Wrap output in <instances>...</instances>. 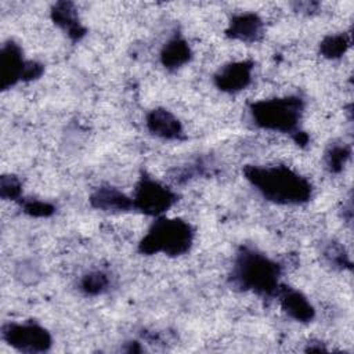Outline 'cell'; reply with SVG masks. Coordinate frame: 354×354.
<instances>
[{
	"label": "cell",
	"instance_id": "cell-1",
	"mask_svg": "<svg viewBox=\"0 0 354 354\" xmlns=\"http://www.w3.org/2000/svg\"><path fill=\"white\" fill-rule=\"evenodd\" d=\"M246 180L268 201L279 205H299L311 198L313 187L307 178L288 166H246Z\"/></svg>",
	"mask_w": 354,
	"mask_h": 354
},
{
	"label": "cell",
	"instance_id": "cell-2",
	"mask_svg": "<svg viewBox=\"0 0 354 354\" xmlns=\"http://www.w3.org/2000/svg\"><path fill=\"white\" fill-rule=\"evenodd\" d=\"M281 267L252 249H241L232 267V282L245 290L263 296H275L279 288Z\"/></svg>",
	"mask_w": 354,
	"mask_h": 354
},
{
	"label": "cell",
	"instance_id": "cell-3",
	"mask_svg": "<svg viewBox=\"0 0 354 354\" xmlns=\"http://www.w3.org/2000/svg\"><path fill=\"white\" fill-rule=\"evenodd\" d=\"M194 241L192 227L181 218L159 217L140 242V252L145 254L165 253L180 256L188 252Z\"/></svg>",
	"mask_w": 354,
	"mask_h": 354
},
{
	"label": "cell",
	"instance_id": "cell-4",
	"mask_svg": "<svg viewBox=\"0 0 354 354\" xmlns=\"http://www.w3.org/2000/svg\"><path fill=\"white\" fill-rule=\"evenodd\" d=\"M303 109L304 104L299 97L263 100L250 105L252 118L259 127L279 133H296Z\"/></svg>",
	"mask_w": 354,
	"mask_h": 354
},
{
	"label": "cell",
	"instance_id": "cell-5",
	"mask_svg": "<svg viewBox=\"0 0 354 354\" xmlns=\"http://www.w3.org/2000/svg\"><path fill=\"white\" fill-rule=\"evenodd\" d=\"M1 337L22 353H44L51 347L50 333L35 322H8L1 328Z\"/></svg>",
	"mask_w": 354,
	"mask_h": 354
},
{
	"label": "cell",
	"instance_id": "cell-6",
	"mask_svg": "<svg viewBox=\"0 0 354 354\" xmlns=\"http://www.w3.org/2000/svg\"><path fill=\"white\" fill-rule=\"evenodd\" d=\"M176 201L177 195L170 188L149 177L140 180L133 195L134 209L148 216H160L170 209Z\"/></svg>",
	"mask_w": 354,
	"mask_h": 354
},
{
	"label": "cell",
	"instance_id": "cell-7",
	"mask_svg": "<svg viewBox=\"0 0 354 354\" xmlns=\"http://www.w3.org/2000/svg\"><path fill=\"white\" fill-rule=\"evenodd\" d=\"M25 64L22 50L17 43L10 40L3 44L0 51V86L3 90L22 80Z\"/></svg>",
	"mask_w": 354,
	"mask_h": 354
},
{
	"label": "cell",
	"instance_id": "cell-8",
	"mask_svg": "<svg viewBox=\"0 0 354 354\" xmlns=\"http://www.w3.org/2000/svg\"><path fill=\"white\" fill-rule=\"evenodd\" d=\"M253 62L238 61L223 66L214 75V84L227 93H236L243 90L252 80Z\"/></svg>",
	"mask_w": 354,
	"mask_h": 354
},
{
	"label": "cell",
	"instance_id": "cell-9",
	"mask_svg": "<svg viewBox=\"0 0 354 354\" xmlns=\"http://www.w3.org/2000/svg\"><path fill=\"white\" fill-rule=\"evenodd\" d=\"M275 296L279 299L282 310L290 318L300 322H310L314 318V307L301 292L285 285H279Z\"/></svg>",
	"mask_w": 354,
	"mask_h": 354
},
{
	"label": "cell",
	"instance_id": "cell-10",
	"mask_svg": "<svg viewBox=\"0 0 354 354\" xmlns=\"http://www.w3.org/2000/svg\"><path fill=\"white\" fill-rule=\"evenodd\" d=\"M148 130L165 140H180L183 137V126L180 120L167 109H152L147 116Z\"/></svg>",
	"mask_w": 354,
	"mask_h": 354
},
{
	"label": "cell",
	"instance_id": "cell-11",
	"mask_svg": "<svg viewBox=\"0 0 354 354\" xmlns=\"http://www.w3.org/2000/svg\"><path fill=\"white\" fill-rule=\"evenodd\" d=\"M263 33V21L253 12L236 14L231 18L227 35L241 41H256Z\"/></svg>",
	"mask_w": 354,
	"mask_h": 354
},
{
	"label": "cell",
	"instance_id": "cell-12",
	"mask_svg": "<svg viewBox=\"0 0 354 354\" xmlns=\"http://www.w3.org/2000/svg\"><path fill=\"white\" fill-rule=\"evenodd\" d=\"M90 202L95 209L105 212H126L134 209L133 198H129L113 187H101L95 189L90 196Z\"/></svg>",
	"mask_w": 354,
	"mask_h": 354
},
{
	"label": "cell",
	"instance_id": "cell-13",
	"mask_svg": "<svg viewBox=\"0 0 354 354\" xmlns=\"http://www.w3.org/2000/svg\"><path fill=\"white\" fill-rule=\"evenodd\" d=\"M51 18L72 40H79L86 33V28L80 24L75 6L69 1L55 3L51 10Z\"/></svg>",
	"mask_w": 354,
	"mask_h": 354
},
{
	"label": "cell",
	"instance_id": "cell-14",
	"mask_svg": "<svg viewBox=\"0 0 354 354\" xmlns=\"http://www.w3.org/2000/svg\"><path fill=\"white\" fill-rule=\"evenodd\" d=\"M191 58V48L188 43L181 37L169 40L160 53V61L167 69H176Z\"/></svg>",
	"mask_w": 354,
	"mask_h": 354
},
{
	"label": "cell",
	"instance_id": "cell-15",
	"mask_svg": "<svg viewBox=\"0 0 354 354\" xmlns=\"http://www.w3.org/2000/svg\"><path fill=\"white\" fill-rule=\"evenodd\" d=\"M350 46V40L346 33H336V35H329L326 36L321 44H319V51L324 57L335 59L342 57L346 50Z\"/></svg>",
	"mask_w": 354,
	"mask_h": 354
},
{
	"label": "cell",
	"instance_id": "cell-16",
	"mask_svg": "<svg viewBox=\"0 0 354 354\" xmlns=\"http://www.w3.org/2000/svg\"><path fill=\"white\" fill-rule=\"evenodd\" d=\"M109 286V278L102 271H90L80 279V289L90 296L104 293Z\"/></svg>",
	"mask_w": 354,
	"mask_h": 354
},
{
	"label": "cell",
	"instance_id": "cell-17",
	"mask_svg": "<svg viewBox=\"0 0 354 354\" xmlns=\"http://www.w3.org/2000/svg\"><path fill=\"white\" fill-rule=\"evenodd\" d=\"M351 149L346 144H335L325 153V163L332 173H339L350 158Z\"/></svg>",
	"mask_w": 354,
	"mask_h": 354
},
{
	"label": "cell",
	"instance_id": "cell-18",
	"mask_svg": "<svg viewBox=\"0 0 354 354\" xmlns=\"http://www.w3.org/2000/svg\"><path fill=\"white\" fill-rule=\"evenodd\" d=\"M22 192V184L18 180V177L12 174H4L0 178V196L3 199H11L15 201L21 196Z\"/></svg>",
	"mask_w": 354,
	"mask_h": 354
},
{
	"label": "cell",
	"instance_id": "cell-19",
	"mask_svg": "<svg viewBox=\"0 0 354 354\" xmlns=\"http://www.w3.org/2000/svg\"><path fill=\"white\" fill-rule=\"evenodd\" d=\"M24 212L33 217H48L54 213V206L41 201H26L24 203Z\"/></svg>",
	"mask_w": 354,
	"mask_h": 354
},
{
	"label": "cell",
	"instance_id": "cell-20",
	"mask_svg": "<svg viewBox=\"0 0 354 354\" xmlns=\"http://www.w3.org/2000/svg\"><path fill=\"white\" fill-rule=\"evenodd\" d=\"M324 256L326 257V260L333 264V266H339V267H344L346 264H348L347 256L343 250V248L339 243H329L328 248L324 252Z\"/></svg>",
	"mask_w": 354,
	"mask_h": 354
},
{
	"label": "cell",
	"instance_id": "cell-21",
	"mask_svg": "<svg viewBox=\"0 0 354 354\" xmlns=\"http://www.w3.org/2000/svg\"><path fill=\"white\" fill-rule=\"evenodd\" d=\"M43 73V65L36 62V61H26L24 73H22V80L29 82L33 79H37Z\"/></svg>",
	"mask_w": 354,
	"mask_h": 354
}]
</instances>
